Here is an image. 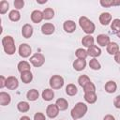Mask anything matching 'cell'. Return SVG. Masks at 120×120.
<instances>
[{
  "label": "cell",
  "mask_w": 120,
  "mask_h": 120,
  "mask_svg": "<svg viewBox=\"0 0 120 120\" xmlns=\"http://www.w3.org/2000/svg\"><path fill=\"white\" fill-rule=\"evenodd\" d=\"M64 85V79L60 75H53L50 79V86L52 89H60Z\"/></svg>",
  "instance_id": "cell-4"
},
{
  "label": "cell",
  "mask_w": 120,
  "mask_h": 120,
  "mask_svg": "<svg viewBox=\"0 0 120 120\" xmlns=\"http://www.w3.org/2000/svg\"><path fill=\"white\" fill-rule=\"evenodd\" d=\"M11 101V98L10 95L8 94L7 92H0V105L2 106H7L10 103Z\"/></svg>",
  "instance_id": "cell-16"
},
{
  "label": "cell",
  "mask_w": 120,
  "mask_h": 120,
  "mask_svg": "<svg viewBox=\"0 0 120 120\" xmlns=\"http://www.w3.org/2000/svg\"><path fill=\"white\" fill-rule=\"evenodd\" d=\"M116 35H117V37H118V38H120V30H119V31H117V32H116Z\"/></svg>",
  "instance_id": "cell-46"
},
{
  "label": "cell",
  "mask_w": 120,
  "mask_h": 120,
  "mask_svg": "<svg viewBox=\"0 0 120 120\" xmlns=\"http://www.w3.org/2000/svg\"><path fill=\"white\" fill-rule=\"evenodd\" d=\"M13 4H14L15 8L18 10V9H21V8H23V6H24V1H23V0H15Z\"/></svg>",
  "instance_id": "cell-38"
},
{
  "label": "cell",
  "mask_w": 120,
  "mask_h": 120,
  "mask_svg": "<svg viewBox=\"0 0 120 120\" xmlns=\"http://www.w3.org/2000/svg\"><path fill=\"white\" fill-rule=\"evenodd\" d=\"M42 12L45 20H51L54 17V10L52 8H46Z\"/></svg>",
  "instance_id": "cell-30"
},
{
  "label": "cell",
  "mask_w": 120,
  "mask_h": 120,
  "mask_svg": "<svg viewBox=\"0 0 120 120\" xmlns=\"http://www.w3.org/2000/svg\"><path fill=\"white\" fill-rule=\"evenodd\" d=\"M30 63L35 67V68H39L41 67L44 62H45V57L42 53H39V52H37V53H34L30 59H29Z\"/></svg>",
  "instance_id": "cell-5"
},
{
  "label": "cell",
  "mask_w": 120,
  "mask_h": 120,
  "mask_svg": "<svg viewBox=\"0 0 120 120\" xmlns=\"http://www.w3.org/2000/svg\"><path fill=\"white\" fill-rule=\"evenodd\" d=\"M17 68H18V70H19V72H20V73H22V72H23V71L30 70V68H31L30 64H29L27 61H24V60H23V61L19 62V63H18Z\"/></svg>",
  "instance_id": "cell-27"
},
{
  "label": "cell",
  "mask_w": 120,
  "mask_h": 120,
  "mask_svg": "<svg viewBox=\"0 0 120 120\" xmlns=\"http://www.w3.org/2000/svg\"><path fill=\"white\" fill-rule=\"evenodd\" d=\"M113 105L115 108L117 109H120V95L119 96H116L113 99Z\"/></svg>",
  "instance_id": "cell-40"
},
{
  "label": "cell",
  "mask_w": 120,
  "mask_h": 120,
  "mask_svg": "<svg viewBox=\"0 0 120 120\" xmlns=\"http://www.w3.org/2000/svg\"><path fill=\"white\" fill-rule=\"evenodd\" d=\"M8 8H9V4H8V1L3 0V1L0 2V13L1 14H5L8 11Z\"/></svg>",
  "instance_id": "cell-35"
},
{
  "label": "cell",
  "mask_w": 120,
  "mask_h": 120,
  "mask_svg": "<svg viewBox=\"0 0 120 120\" xmlns=\"http://www.w3.org/2000/svg\"><path fill=\"white\" fill-rule=\"evenodd\" d=\"M38 97H39V93H38V91L37 89H30V90L27 92V94H26V98H27V99L30 100V101H35V100H37V99L38 98Z\"/></svg>",
  "instance_id": "cell-23"
},
{
  "label": "cell",
  "mask_w": 120,
  "mask_h": 120,
  "mask_svg": "<svg viewBox=\"0 0 120 120\" xmlns=\"http://www.w3.org/2000/svg\"><path fill=\"white\" fill-rule=\"evenodd\" d=\"M8 18H9V20L12 21V22H18V21L21 19V14H20V12H19L17 9H13V10H11V11L9 12Z\"/></svg>",
  "instance_id": "cell-32"
},
{
  "label": "cell",
  "mask_w": 120,
  "mask_h": 120,
  "mask_svg": "<svg viewBox=\"0 0 120 120\" xmlns=\"http://www.w3.org/2000/svg\"><path fill=\"white\" fill-rule=\"evenodd\" d=\"M55 30V26L51 22H45L41 26V32L44 35H52Z\"/></svg>",
  "instance_id": "cell-10"
},
{
  "label": "cell",
  "mask_w": 120,
  "mask_h": 120,
  "mask_svg": "<svg viewBox=\"0 0 120 120\" xmlns=\"http://www.w3.org/2000/svg\"><path fill=\"white\" fill-rule=\"evenodd\" d=\"M112 22V15L109 12H102L99 15V22L102 25H108Z\"/></svg>",
  "instance_id": "cell-15"
},
{
  "label": "cell",
  "mask_w": 120,
  "mask_h": 120,
  "mask_svg": "<svg viewBox=\"0 0 120 120\" xmlns=\"http://www.w3.org/2000/svg\"><path fill=\"white\" fill-rule=\"evenodd\" d=\"M59 113V109L56 106V104H50L47 106L46 109V114L50 118H55Z\"/></svg>",
  "instance_id": "cell-8"
},
{
  "label": "cell",
  "mask_w": 120,
  "mask_h": 120,
  "mask_svg": "<svg viewBox=\"0 0 120 120\" xmlns=\"http://www.w3.org/2000/svg\"><path fill=\"white\" fill-rule=\"evenodd\" d=\"M114 60H115V62L116 63H118V64H120V51L114 55Z\"/></svg>",
  "instance_id": "cell-42"
},
{
  "label": "cell",
  "mask_w": 120,
  "mask_h": 120,
  "mask_svg": "<svg viewBox=\"0 0 120 120\" xmlns=\"http://www.w3.org/2000/svg\"><path fill=\"white\" fill-rule=\"evenodd\" d=\"M116 89H117V84H116V82L114 81H108L106 82V84H105V91L107 93H110V94L114 93L116 91Z\"/></svg>",
  "instance_id": "cell-21"
},
{
  "label": "cell",
  "mask_w": 120,
  "mask_h": 120,
  "mask_svg": "<svg viewBox=\"0 0 120 120\" xmlns=\"http://www.w3.org/2000/svg\"><path fill=\"white\" fill-rule=\"evenodd\" d=\"M21 80L22 81L23 83H29L33 80V74L30 70L23 71L21 73Z\"/></svg>",
  "instance_id": "cell-20"
},
{
  "label": "cell",
  "mask_w": 120,
  "mask_h": 120,
  "mask_svg": "<svg viewBox=\"0 0 120 120\" xmlns=\"http://www.w3.org/2000/svg\"><path fill=\"white\" fill-rule=\"evenodd\" d=\"M75 55H76L77 59H85L88 55V52H87L86 50H84L82 48H79V49L76 50Z\"/></svg>",
  "instance_id": "cell-31"
},
{
  "label": "cell",
  "mask_w": 120,
  "mask_h": 120,
  "mask_svg": "<svg viewBox=\"0 0 120 120\" xmlns=\"http://www.w3.org/2000/svg\"><path fill=\"white\" fill-rule=\"evenodd\" d=\"M20 120H31L28 116H26V115H23V116H22L21 118H20Z\"/></svg>",
  "instance_id": "cell-44"
},
{
  "label": "cell",
  "mask_w": 120,
  "mask_h": 120,
  "mask_svg": "<svg viewBox=\"0 0 120 120\" xmlns=\"http://www.w3.org/2000/svg\"><path fill=\"white\" fill-rule=\"evenodd\" d=\"M103 120H115V118L112 114H107V115H105V117L103 118Z\"/></svg>",
  "instance_id": "cell-43"
},
{
  "label": "cell",
  "mask_w": 120,
  "mask_h": 120,
  "mask_svg": "<svg viewBox=\"0 0 120 120\" xmlns=\"http://www.w3.org/2000/svg\"><path fill=\"white\" fill-rule=\"evenodd\" d=\"M90 82H91V80H90V78L87 75H81L78 78V82H79L80 86H82V87H84Z\"/></svg>",
  "instance_id": "cell-33"
},
{
  "label": "cell",
  "mask_w": 120,
  "mask_h": 120,
  "mask_svg": "<svg viewBox=\"0 0 120 120\" xmlns=\"http://www.w3.org/2000/svg\"><path fill=\"white\" fill-rule=\"evenodd\" d=\"M87 52H88V55L92 56L93 58H96V57H98L101 54V50H100L99 47H98L96 45H93L90 48H88Z\"/></svg>",
  "instance_id": "cell-17"
},
{
  "label": "cell",
  "mask_w": 120,
  "mask_h": 120,
  "mask_svg": "<svg viewBox=\"0 0 120 120\" xmlns=\"http://www.w3.org/2000/svg\"><path fill=\"white\" fill-rule=\"evenodd\" d=\"M53 97H54V92H53L52 89L47 88V89L43 90V92H42V98H43V99L45 101H51L53 98Z\"/></svg>",
  "instance_id": "cell-24"
},
{
  "label": "cell",
  "mask_w": 120,
  "mask_h": 120,
  "mask_svg": "<svg viewBox=\"0 0 120 120\" xmlns=\"http://www.w3.org/2000/svg\"><path fill=\"white\" fill-rule=\"evenodd\" d=\"M43 19H44V17H43V12H42V11L38 10V9L32 11V13H31V21H32L33 22L38 23V22H40Z\"/></svg>",
  "instance_id": "cell-9"
},
{
  "label": "cell",
  "mask_w": 120,
  "mask_h": 120,
  "mask_svg": "<svg viewBox=\"0 0 120 120\" xmlns=\"http://www.w3.org/2000/svg\"><path fill=\"white\" fill-rule=\"evenodd\" d=\"M87 110H88V108L85 103L78 102L72 108V110L70 112V115L73 118V120H78L85 115V113L87 112Z\"/></svg>",
  "instance_id": "cell-1"
},
{
  "label": "cell",
  "mask_w": 120,
  "mask_h": 120,
  "mask_svg": "<svg viewBox=\"0 0 120 120\" xmlns=\"http://www.w3.org/2000/svg\"><path fill=\"white\" fill-rule=\"evenodd\" d=\"M97 42H98V45H100V46H102V47H107L109 44H110V38L107 36V35H105V34H100V35H98V37H97Z\"/></svg>",
  "instance_id": "cell-13"
},
{
  "label": "cell",
  "mask_w": 120,
  "mask_h": 120,
  "mask_svg": "<svg viewBox=\"0 0 120 120\" xmlns=\"http://www.w3.org/2000/svg\"><path fill=\"white\" fill-rule=\"evenodd\" d=\"M22 35L24 38H30L33 35V27L29 23H25L22 28Z\"/></svg>",
  "instance_id": "cell-12"
},
{
  "label": "cell",
  "mask_w": 120,
  "mask_h": 120,
  "mask_svg": "<svg viewBox=\"0 0 120 120\" xmlns=\"http://www.w3.org/2000/svg\"><path fill=\"white\" fill-rule=\"evenodd\" d=\"M99 4L104 8H110L112 6H119L120 0H100Z\"/></svg>",
  "instance_id": "cell-26"
},
{
  "label": "cell",
  "mask_w": 120,
  "mask_h": 120,
  "mask_svg": "<svg viewBox=\"0 0 120 120\" xmlns=\"http://www.w3.org/2000/svg\"><path fill=\"white\" fill-rule=\"evenodd\" d=\"M111 28L112 31H119L120 30V19H114L111 22Z\"/></svg>",
  "instance_id": "cell-36"
},
{
  "label": "cell",
  "mask_w": 120,
  "mask_h": 120,
  "mask_svg": "<svg viewBox=\"0 0 120 120\" xmlns=\"http://www.w3.org/2000/svg\"><path fill=\"white\" fill-rule=\"evenodd\" d=\"M2 45L5 52L8 55H12L16 52V46L14 39L11 36H6L2 38Z\"/></svg>",
  "instance_id": "cell-2"
},
{
  "label": "cell",
  "mask_w": 120,
  "mask_h": 120,
  "mask_svg": "<svg viewBox=\"0 0 120 120\" xmlns=\"http://www.w3.org/2000/svg\"><path fill=\"white\" fill-rule=\"evenodd\" d=\"M55 104H56V106L58 107L59 111H65V110H67V109L68 108V102L65 98H58V99L56 100Z\"/></svg>",
  "instance_id": "cell-25"
},
{
  "label": "cell",
  "mask_w": 120,
  "mask_h": 120,
  "mask_svg": "<svg viewBox=\"0 0 120 120\" xmlns=\"http://www.w3.org/2000/svg\"><path fill=\"white\" fill-rule=\"evenodd\" d=\"M19 86L18 79L15 76H9L7 78L6 81V87L9 90H15Z\"/></svg>",
  "instance_id": "cell-7"
},
{
  "label": "cell",
  "mask_w": 120,
  "mask_h": 120,
  "mask_svg": "<svg viewBox=\"0 0 120 120\" xmlns=\"http://www.w3.org/2000/svg\"><path fill=\"white\" fill-rule=\"evenodd\" d=\"M63 28L67 33H73L76 30V23L74 21L68 20L63 23Z\"/></svg>",
  "instance_id": "cell-11"
},
{
  "label": "cell",
  "mask_w": 120,
  "mask_h": 120,
  "mask_svg": "<svg viewBox=\"0 0 120 120\" xmlns=\"http://www.w3.org/2000/svg\"><path fill=\"white\" fill-rule=\"evenodd\" d=\"M107 52L112 55H115L119 52V46L116 42H110V44L106 47Z\"/></svg>",
  "instance_id": "cell-18"
},
{
  "label": "cell",
  "mask_w": 120,
  "mask_h": 120,
  "mask_svg": "<svg viewBox=\"0 0 120 120\" xmlns=\"http://www.w3.org/2000/svg\"><path fill=\"white\" fill-rule=\"evenodd\" d=\"M17 109L21 112H28L30 110V105L26 101H20L17 104Z\"/></svg>",
  "instance_id": "cell-28"
},
{
  "label": "cell",
  "mask_w": 120,
  "mask_h": 120,
  "mask_svg": "<svg viewBox=\"0 0 120 120\" xmlns=\"http://www.w3.org/2000/svg\"><path fill=\"white\" fill-rule=\"evenodd\" d=\"M82 44L84 46V47H87V48H90L91 46L94 45V38L91 36V35H86L82 38Z\"/></svg>",
  "instance_id": "cell-22"
},
{
  "label": "cell",
  "mask_w": 120,
  "mask_h": 120,
  "mask_svg": "<svg viewBox=\"0 0 120 120\" xmlns=\"http://www.w3.org/2000/svg\"><path fill=\"white\" fill-rule=\"evenodd\" d=\"M86 67V61L85 59H76L73 62V68L77 71H82Z\"/></svg>",
  "instance_id": "cell-14"
},
{
  "label": "cell",
  "mask_w": 120,
  "mask_h": 120,
  "mask_svg": "<svg viewBox=\"0 0 120 120\" xmlns=\"http://www.w3.org/2000/svg\"><path fill=\"white\" fill-rule=\"evenodd\" d=\"M31 53H32V49L28 44L22 43L20 45V47H19V54H20L21 57H22V58L29 57Z\"/></svg>",
  "instance_id": "cell-6"
},
{
  "label": "cell",
  "mask_w": 120,
  "mask_h": 120,
  "mask_svg": "<svg viewBox=\"0 0 120 120\" xmlns=\"http://www.w3.org/2000/svg\"><path fill=\"white\" fill-rule=\"evenodd\" d=\"M77 92H78V89H77V86L75 84L69 83V84L67 85V87H66V93H67V95L72 97V96H75L77 94Z\"/></svg>",
  "instance_id": "cell-29"
},
{
  "label": "cell",
  "mask_w": 120,
  "mask_h": 120,
  "mask_svg": "<svg viewBox=\"0 0 120 120\" xmlns=\"http://www.w3.org/2000/svg\"><path fill=\"white\" fill-rule=\"evenodd\" d=\"M84 100L89 103V104H93L97 101L98 99V97H97V94L96 92H87V93H84Z\"/></svg>",
  "instance_id": "cell-19"
},
{
  "label": "cell",
  "mask_w": 120,
  "mask_h": 120,
  "mask_svg": "<svg viewBox=\"0 0 120 120\" xmlns=\"http://www.w3.org/2000/svg\"><path fill=\"white\" fill-rule=\"evenodd\" d=\"M37 2H38V4H44V3H46V2H47V0H44V1H38V0Z\"/></svg>",
  "instance_id": "cell-45"
},
{
  "label": "cell",
  "mask_w": 120,
  "mask_h": 120,
  "mask_svg": "<svg viewBox=\"0 0 120 120\" xmlns=\"http://www.w3.org/2000/svg\"><path fill=\"white\" fill-rule=\"evenodd\" d=\"M79 24H80L81 28L83 30V32L86 33L87 35H91V34H93L95 32L96 26H95L94 22L91 20H89L87 17H85V16L80 17Z\"/></svg>",
  "instance_id": "cell-3"
},
{
  "label": "cell",
  "mask_w": 120,
  "mask_h": 120,
  "mask_svg": "<svg viewBox=\"0 0 120 120\" xmlns=\"http://www.w3.org/2000/svg\"><path fill=\"white\" fill-rule=\"evenodd\" d=\"M89 67H90L92 69H94V70H98V69H100L101 65H100V63L98 61V59L93 58V59H91L90 62H89Z\"/></svg>",
  "instance_id": "cell-34"
},
{
  "label": "cell",
  "mask_w": 120,
  "mask_h": 120,
  "mask_svg": "<svg viewBox=\"0 0 120 120\" xmlns=\"http://www.w3.org/2000/svg\"><path fill=\"white\" fill-rule=\"evenodd\" d=\"M83 88V92L84 93H87V92H96V86H95V84L92 82H88L84 87H82Z\"/></svg>",
  "instance_id": "cell-37"
},
{
  "label": "cell",
  "mask_w": 120,
  "mask_h": 120,
  "mask_svg": "<svg viewBox=\"0 0 120 120\" xmlns=\"http://www.w3.org/2000/svg\"><path fill=\"white\" fill-rule=\"evenodd\" d=\"M6 81H7V78H5L3 75L0 77V88H4L6 86Z\"/></svg>",
  "instance_id": "cell-41"
},
{
  "label": "cell",
  "mask_w": 120,
  "mask_h": 120,
  "mask_svg": "<svg viewBox=\"0 0 120 120\" xmlns=\"http://www.w3.org/2000/svg\"><path fill=\"white\" fill-rule=\"evenodd\" d=\"M34 120H46V117L42 112H36L34 115Z\"/></svg>",
  "instance_id": "cell-39"
}]
</instances>
